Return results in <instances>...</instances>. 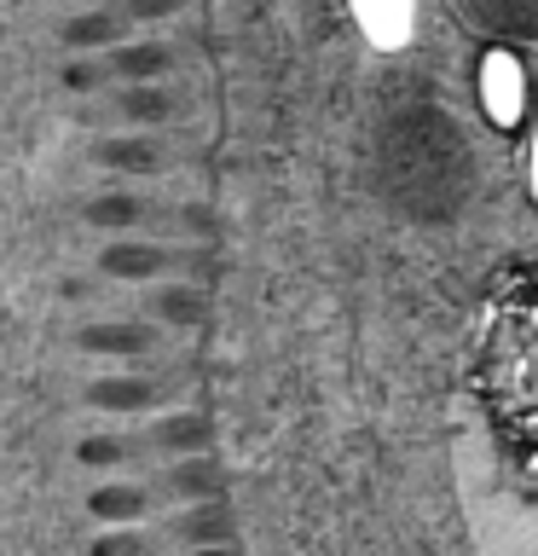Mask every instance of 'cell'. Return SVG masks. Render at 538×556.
Wrapping results in <instances>:
<instances>
[{
    "label": "cell",
    "mask_w": 538,
    "mask_h": 556,
    "mask_svg": "<svg viewBox=\"0 0 538 556\" xmlns=\"http://www.w3.org/2000/svg\"><path fill=\"white\" fill-rule=\"evenodd\" d=\"M87 220L104 226V232H121V226H168V232H203L208 215L203 208H163L151 198H128V191H111V198L87 203Z\"/></svg>",
    "instance_id": "2"
},
{
    "label": "cell",
    "mask_w": 538,
    "mask_h": 556,
    "mask_svg": "<svg viewBox=\"0 0 538 556\" xmlns=\"http://www.w3.org/2000/svg\"><path fill=\"white\" fill-rule=\"evenodd\" d=\"M87 400H93L99 412H145V406H156V400H163V389H156V382H145V377H104V382H93V389H87Z\"/></svg>",
    "instance_id": "11"
},
{
    "label": "cell",
    "mask_w": 538,
    "mask_h": 556,
    "mask_svg": "<svg viewBox=\"0 0 538 556\" xmlns=\"http://www.w3.org/2000/svg\"><path fill=\"white\" fill-rule=\"evenodd\" d=\"M174 64V52L163 41H145V47H111L104 52V70H111V81H145V76H163Z\"/></svg>",
    "instance_id": "13"
},
{
    "label": "cell",
    "mask_w": 538,
    "mask_h": 556,
    "mask_svg": "<svg viewBox=\"0 0 538 556\" xmlns=\"http://www.w3.org/2000/svg\"><path fill=\"white\" fill-rule=\"evenodd\" d=\"M87 510L99 521H145L156 510V493L145 481H128V486H99L93 498H87Z\"/></svg>",
    "instance_id": "6"
},
{
    "label": "cell",
    "mask_w": 538,
    "mask_h": 556,
    "mask_svg": "<svg viewBox=\"0 0 538 556\" xmlns=\"http://www.w3.org/2000/svg\"><path fill=\"white\" fill-rule=\"evenodd\" d=\"M533 191H538V139H533Z\"/></svg>",
    "instance_id": "21"
},
{
    "label": "cell",
    "mask_w": 538,
    "mask_h": 556,
    "mask_svg": "<svg viewBox=\"0 0 538 556\" xmlns=\"http://www.w3.org/2000/svg\"><path fill=\"white\" fill-rule=\"evenodd\" d=\"M145 486L156 493V504L163 498H215L226 476H220V464H208V458H185V464H168V469H156V476H145Z\"/></svg>",
    "instance_id": "4"
},
{
    "label": "cell",
    "mask_w": 538,
    "mask_h": 556,
    "mask_svg": "<svg viewBox=\"0 0 538 556\" xmlns=\"http://www.w3.org/2000/svg\"><path fill=\"white\" fill-rule=\"evenodd\" d=\"M111 81V70H104V59H81L64 70V87H76V93H87V87H104Z\"/></svg>",
    "instance_id": "18"
},
{
    "label": "cell",
    "mask_w": 538,
    "mask_h": 556,
    "mask_svg": "<svg viewBox=\"0 0 538 556\" xmlns=\"http://www.w3.org/2000/svg\"><path fill=\"white\" fill-rule=\"evenodd\" d=\"M151 307H156V313H168V319H185V325L203 313V307H197V295H191V290H163V295H151Z\"/></svg>",
    "instance_id": "17"
},
{
    "label": "cell",
    "mask_w": 538,
    "mask_h": 556,
    "mask_svg": "<svg viewBox=\"0 0 538 556\" xmlns=\"http://www.w3.org/2000/svg\"><path fill=\"white\" fill-rule=\"evenodd\" d=\"M168 551V539L163 533H151V528H128V533H104L93 556H163Z\"/></svg>",
    "instance_id": "16"
},
{
    "label": "cell",
    "mask_w": 538,
    "mask_h": 556,
    "mask_svg": "<svg viewBox=\"0 0 538 556\" xmlns=\"http://www.w3.org/2000/svg\"><path fill=\"white\" fill-rule=\"evenodd\" d=\"M128 24H133V17L121 7H99L87 17H69V24H64V47H116L121 35H128Z\"/></svg>",
    "instance_id": "12"
},
{
    "label": "cell",
    "mask_w": 538,
    "mask_h": 556,
    "mask_svg": "<svg viewBox=\"0 0 538 556\" xmlns=\"http://www.w3.org/2000/svg\"><path fill=\"white\" fill-rule=\"evenodd\" d=\"M354 12L376 47H399L411 35V0H354Z\"/></svg>",
    "instance_id": "7"
},
{
    "label": "cell",
    "mask_w": 538,
    "mask_h": 556,
    "mask_svg": "<svg viewBox=\"0 0 538 556\" xmlns=\"http://www.w3.org/2000/svg\"><path fill=\"white\" fill-rule=\"evenodd\" d=\"M81 348H93V354H145V348H156V325H81Z\"/></svg>",
    "instance_id": "14"
},
{
    "label": "cell",
    "mask_w": 538,
    "mask_h": 556,
    "mask_svg": "<svg viewBox=\"0 0 538 556\" xmlns=\"http://www.w3.org/2000/svg\"><path fill=\"white\" fill-rule=\"evenodd\" d=\"M156 533H163L168 545H226V539H232V516H226L220 504H191V510L168 516Z\"/></svg>",
    "instance_id": "5"
},
{
    "label": "cell",
    "mask_w": 538,
    "mask_h": 556,
    "mask_svg": "<svg viewBox=\"0 0 538 556\" xmlns=\"http://www.w3.org/2000/svg\"><path fill=\"white\" fill-rule=\"evenodd\" d=\"M111 111L121 116V122H168L174 111H180V99L174 93H163V87H128V93H116L111 99Z\"/></svg>",
    "instance_id": "15"
},
{
    "label": "cell",
    "mask_w": 538,
    "mask_h": 556,
    "mask_svg": "<svg viewBox=\"0 0 538 556\" xmlns=\"http://www.w3.org/2000/svg\"><path fill=\"white\" fill-rule=\"evenodd\" d=\"M191 556H232L226 545H191Z\"/></svg>",
    "instance_id": "20"
},
{
    "label": "cell",
    "mask_w": 538,
    "mask_h": 556,
    "mask_svg": "<svg viewBox=\"0 0 538 556\" xmlns=\"http://www.w3.org/2000/svg\"><path fill=\"white\" fill-rule=\"evenodd\" d=\"M481 87H486V111H492L498 122L521 116V76H515V64L503 59V52H492V59L481 64Z\"/></svg>",
    "instance_id": "8"
},
{
    "label": "cell",
    "mask_w": 538,
    "mask_h": 556,
    "mask_svg": "<svg viewBox=\"0 0 538 556\" xmlns=\"http://www.w3.org/2000/svg\"><path fill=\"white\" fill-rule=\"evenodd\" d=\"M93 156L104 168H133V174L168 168V146H163V139H99Z\"/></svg>",
    "instance_id": "10"
},
{
    "label": "cell",
    "mask_w": 538,
    "mask_h": 556,
    "mask_svg": "<svg viewBox=\"0 0 538 556\" xmlns=\"http://www.w3.org/2000/svg\"><path fill=\"white\" fill-rule=\"evenodd\" d=\"M99 267L111 278H156V273H191L197 261L185 250H163V243H111L99 255Z\"/></svg>",
    "instance_id": "3"
},
{
    "label": "cell",
    "mask_w": 538,
    "mask_h": 556,
    "mask_svg": "<svg viewBox=\"0 0 538 556\" xmlns=\"http://www.w3.org/2000/svg\"><path fill=\"white\" fill-rule=\"evenodd\" d=\"M121 12L133 17V24H151V17H168V12H180V0H116Z\"/></svg>",
    "instance_id": "19"
},
{
    "label": "cell",
    "mask_w": 538,
    "mask_h": 556,
    "mask_svg": "<svg viewBox=\"0 0 538 556\" xmlns=\"http://www.w3.org/2000/svg\"><path fill=\"white\" fill-rule=\"evenodd\" d=\"M145 434V446H151V458L156 452H197V446H208V434H215V424L208 417H163V424H151V429H139Z\"/></svg>",
    "instance_id": "9"
},
{
    "label": "cell",
    "mask_w": 538,
    "mask_h": 556,
    "mask_svg": "<svg viewBox=\"0 0 538 556\" xmlns=\"http://www.w3.org/2000/svg\"><path fill=\"white\" fill-rule=\"evenodd\" d=\"M451 476L481 556H538V273L510 278L469 325Z\"/></svg>",
    "instance_id": "1"
}]
</instances>
